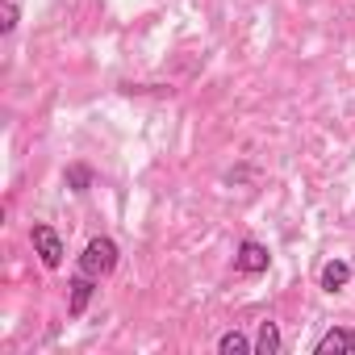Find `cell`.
<instances>
[{
    "label": "cell",
    "mask_w": 355,
    "mask_h": 355,
    "mask_svg": "<svg viewBox=\"0 0 355 355\" xmlns=\"http://www.w3.org/2000/svg\"><path fill=\"white\" fill-rule=\"evenodd\" d=\"M117 263H121V247H117L109 234L88 239V243H84V251H80V259H76V268H80V272H88V276H96V280L113 276V272H117Z\"/></svg>",
    "instance_id": "6da1fadb"
},
{
    "label": "cell",
    "mask_w": 355,
    "mask_h": 355,
    "mask_svg": "<svg viewBox=\"0 0 355 355\" xmlns=\"http://www.w3.org/2000/svg\"><path fill=\"white\" fill-rule=\"evenodd\" d=\"M30 243H34V255L42 259V268H51V272L63 268V259H67V243H63V234H59L51 222H34V226H30Z\"/></svg>",
    "instance_id": "7a4b0ae2"
},
{
    "label": "cell",
    "mask_w": 355,
    "mask_h": 355,
    "mask_svg": "<svg viewBox=\"0 0 355 355\" xmlns=\"http://www.w3.org/2000/svg\"><path fill=\"white\" fill-rule=\"evenodd\" d=\"M272 268V251H268V243H259V239H243L239 247H234V272L239 276H263Z\"/></svg>",
    "instance_id": "3957f363"
},
{
    "label": "cell",
    "mask_w": 355,
    "mask_h": 355,
    "mask_svg": "<svg viewBox=\"0 0 355 355\" xmlns=\"http://www.w3.org/2000/svg\"><path fill=\"white\" fill-rule=\"evenodd\" d=\"M96 288H101V280L76 268V276H71V284H67V318H71V322L88 313V305H92V297H96Z\"/></svg>",
    "instance_id": "277c9868"
},
{
    "label": "cell",
    "mask_w": 355,
    "mask_h": 355,
    "mask_svg": "<svg viewBox=\"0 0 355 355\" xmlns=\"http://www.w3.org/2000/svg\"><path fill=\"white\" fill-rule=\"evenodd\" d=\"M313 355H355V330L351 326H330L313 343Z\"/></svg>",
    "instance_id": "5b68a950"
},
{
    "label": "cell",
    "mask_w": 355,
    "mask_h": 355,
    "mask_svg": "<svg viewBox=\"0 0 355 355\" xmlns=\"http://www.w3.org/2000/svg\"><path fill=\"white\" fill-rule=\"evenodd\" d=\"M347 284H351V263H347V259H326L322 272H318V288L334 297V293H343Z\"/></svg>",
    "instance_id": "8992f818"
},
{
    "label": "cell",
    "mask_w": 355,
    "mask_h": 355,
    "mask_svg": "<svg viewBox=\"0 0 355 355\" xmlns=\"http://www.w3.org/2000/svg\"><path fill=\"white\" fill-rule=\"evenodd\" d=\"M280 351H284L280 326L276 322H259V330H255V355H280Z\"/></svg>",
    "instance_id": "52a82bcc"
},
{
    "label": "cell",
    "mask_w": 355,
    "mask_h": 355,
    "mask_svg": "<svg viewBox=\"0 0 355 355\" xmlns=\"http://www.w3.org/2000/svg\"><path fill=\"white\" fill-rule=\"evenodd\" d=\"M63 184H67L76 197H84V193L96 184V171H92L88 163H67V171H63Z\"/></svg>",
    "instance_id": "ba28073f"
},
{
    "label": "cell",
    "mask_w": 355,
    "mask_h": 355,
    "mask_svg": "<svg viewBox=\"0 0 355 355\" xmlns=\"http://www.w3.org/2000/svg\"><path fill=\"white\" fill-rule=\"evenodd\" d=\"M218 355H255V338H247L243 330H226L218 334Z\"/></svg>",
    "instance_id": "9c48e42d"
},
{
    "label": "cell",
    "mask_w": 355,
    "mask_h": 355,
    "mask_svg": "<svg viewBox=\"0 0 355 355\" xmlns=\"http://www.w3.org/2000/svg\"><path fill=\"white\" fill-rule=\"evenodd\" d=\"M17 21H21V9H17V0H0V34H13L17 30Z\"/></svg>",
    "instance_id": "30bf717a"
}]
</instances>
